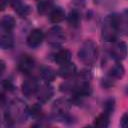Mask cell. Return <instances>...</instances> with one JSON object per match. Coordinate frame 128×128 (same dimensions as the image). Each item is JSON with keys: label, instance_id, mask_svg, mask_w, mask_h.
<instances>
[{"label": "cell", "instance_id": "1", "mask_svg": "<svg viewBox=\"0 0 128 128\" xmlns=\"http://www.w3.org/2000/svg\"><path fill=\"white\" fill-rule=\"evenodd\" d=\"M91 78L92 75L88 70H82L76 73L75 76L65 81L60 85V90L63 92H69L73 95L74 99L78 100L83 97H87L91 94Z\"/></svg>", "mask_w": 128, "mask_h": 128}, {"label": "cell", "instance_id": "2", "mask_svg": "<svg viewBox=\"0 0 128 128\" xmlns=\"http://www.w3.org/2000/svg\"><path fill=\"white\" fill-rule=\"evenodd\" d=\"M29 107L20 99H13L6 105L4 112V121L7 126H13L15 123H23L27 120Z\"/></svg>", "mask_w": 128, "mask_h": 128}, {"label": "cell", "instance_id": "3", "mask_svg": "<svg viewBox=\"0 0 128 128\" xmlns=\"http://www.w3.org/2000/svg\"><path fill=\"white\" fill-rule=\"evenodd\" d=\"M119 34V15L116 13L107 15L101 25V37L103 41L107 43H112L118 39Z\"/></svg>", "mask_w": 128, "mask_h": 128}, {"label": "cell", "instance_id": "4", "mask_svg": "<svg viewBox=\"0 0 128 128\" xmlns=\"http://www.w3.org/2000/svg\"><path fill=\"white\" fill-rule=\"evenodd\" d=\"M77 55L80 62L87 66H92L98 58V46L93 40L87 39L79 47Z\"/></svg>", "mask_w": 128, "mask_h": 128}, {"label": "cell", "instance_id": "5", "mask_svg": "<svg viewBox=\"0 0 128 128\" xmlns=\"http://www.w3.org/2000/svg\"><path fill=\"white\" fill-rule=\"evenodd\" d=\"M72 101L66 99V98H59L55 100L52 104V113L55 119L57 120H71V117L69 116V111L71 108Z\"/></svg>", "mask_w": 128, "mask_h": 128}, {"label": "cell", "instance_id": "6", "mask_svg": "<svg viewBox=\"0 0 128 128\" xmlns=\"http://www.w3.org/2000/svg\"><path fill=\"white\" fill-rule=\"evenodd\" d=\"M65 38H66V36H65L64 30L59 25H55V26L51 27L47 31V33L45 34L46 41L52 47H59V46H61L64 43Z\"/></svg>", "mask_w": 128, "mask_h": 128}, {"label": "cell", "instance_id": "7", "mask_svg": "<svg viewBox=\"0 0 128 128\" xmlns=\"http://www.w3.org/2000/svg\"><path fill=\"white\" fill-rule=\"evenodd\" d=\"M111 46L109 48V55L114 61L121 62L124 60L128 55V47L125 42L116 40L112 43H110Z\"/></svg>", "mask_w": 128, "mask_h": 128}, {"label": "cell", "instance_id": "8", "mask_svg": "<svg viewBox=\"0 0 128 128\" xmlns=\"http://www.w3.org/2000/svg\"><path fill=\"white\" fill-rule=\"evenodd\" d=\"M40 84L38 82V80L33 77V76H28L22 83L21 86V90L24 96L26 97H31L33 95H36L37 90L39 88Z\"/></svg>", "mask_w": 128, "mask_h": 128}, {"label": "cell", "instance_id": "9", "mask_svg": "<svg viewBox=\"0 0 128 128\" xmlns=\"http://www.w3.org/2000/svg\"><path fill=\"white\" fill-rule=\"evenodd\" d=\"M35 64H36L35 59L32 56H30L28 54H24L19 58L17 68L21 73H23L25 75H29L33 71Z\"/></svg>", "mask_w": 128, "mask_h": 128}, {"label": "cell", "instance_id": "10", "mask_svg": "<svg viewBox=\"0 0 128 128\" xmlns=\"http://www.w3.org/2000/svg\"><path fill=\"white\" fill-rule=\"evenodd\" d=\"M44 40H45V34L39 28H35V29L31 30L26 38L27 45L31 48H37L38 46H40L42 44V42Z\"/></svg>", "mask_w": 128, "mask_h": 128}, {"label": "cell", "instance_id": "11", "mask_svg": "<svg viewBox=\"0 0 128 128\" xmlns=\"http://www.w3.org/2000/svg\"><path fill=\"white\" fill-rule=\"evenodd\" d=\"M54 94V89L53 87L49 84V83H46L43 84V85H40L38 90H37V93H36V97L38 99V101L40 103H45L47 101H49L52 96Z\"/></svg>", "mask_w": 128, "mask_h": 128}, {"label": "cell", "instance_id": "12", "mask_svg": "<svg viewBox=\"0 0 128 128\" xmlns=\"http://www.w3.org/2000/svg\"><path fill=\"white\" fill-rule=\"evenodd\" d=\"M57 73L64 80L65 79H69V78H72L73 76L76 75V73H77V67H76V65L73 62L70 61L68 63H65V64L60 65Z\"/></svg>", "mask_w": 128, "mask_h": 128}, {"label": "cell", "instance_id": "13", "mask_svg": "<svg viewBox=\"0 0 128 128\" xmlns=\"http://www.w3.org/2000/svg\"><path fill=\"white\" fill-rule=\"evenodd\" d=\"M10 6L20 17H26L31 12V7L24 3L23 0H10Z\"/></svg>", "mask_w": 128, "mask_h": 128}, {"label": "cell", "instance_id": "14", "mask_svg": "<svg viewBox=\"0 0 128 128\" xmlns=\"http://www.w3.org/2000/svg\"><path fill=\"white\" fill-rule=\"evenodd\" d=\"M125 74V69L121 62L115 61V63L110 67L108 71V78H110L112 81H116L121 79Z\"/></svg>", "mask_w": 128, "mask_h": 128}, {"label": "cell", "instance_id": "15", "mask_svg": "<svg viewBox=\"0 0 128 128\" xmlns=\"http://www.w3.org/2000/svg\"><path fill=\"white\" fill-rule=\"evenodd\" d=\"M71 57H72V54L71 52L68 50V49H59L55 54H54V61L60 65L62 64H65V63H68L71 61Z\"/></svg>", "mask_w": 128, "mask_h": 128}, {"label": "cell", "instance_id": "16", "mask_svg": "<svg viewBox=\"0 0 128 128\" xmlns=\"http://www.w3.org/2000/svg\"><path fill=\"white\" fill-rule=\"evenodd\" d=\"M14 46V38L12 32H3L1 31L0 35V47L3 50H8L13 48Z\"/></svg>", "mask_w": 128, "mask_h": 128}, {"label": "cell", "instance_id": "17", "mask_svg": "<svg viewBox=\"0 0 128 128\" xmlns=\"http://www.w3.org/2000/svg\"><path fill=\"white\" fill-rule=\"evenodd\" d=\"M15 25L16 20L12 15H4L0 22L1 31L3 32H12L13 29L15 28Z\"/></svg>", "mask_w": 128, "mask_h": 128}, {"label": "cell", "instance_id": "18", "mask_svg": "<svg viewBox=\"0 0 128 128\" xmlns=\"http://www.w3.org/2000/svg\"><path fill=\"white\" fill-rule=\"evenodd\" d=\"M65 17H66L65 11L59 6L54 7L49 14V20L53 24H58V23L62 22L65 19Z\"/></svg>", "mask_w": 128, "mask_h": 128}, {"label": "cell", "instance_id": "19", "mask_svg": "<svg viewBox=\"0 0 128 128\" xmlns=\"http://www.w3.org/2000/svg\"><path fill=\"white\" fill-rule=\"evenodd\" d=\"M56 75H57V72L50 66H42L40 68V77L46 83L52 82L56 78Z\"/></svg>", "mask_w": 128, "mask_h": 128}, {"label": "cell", "instance_id": "20", "mask_svg": "<svg viewBox=\"0 0 128 128\" xmlns=\"http://www.w3.org/2000/svg\"><path fill=\"white\" fill-rule=\"evenodd\" d=\"M110 117L111 115H109L106 112H102L99 115H97L93 121V125L96 127H100V128H106L109 126L110 124Z\"/></svg>", "mask_w": 128, "mask_h": 128}, {"label": "cell", "instance_id": "21", "mask_svg": "<svg viewBox=\"0 0 128 128\" xmlns=\"http://www.w3.org/2000/svg\"><path fill=\"white\" fill-rule=\"evenodd\" d=\"M54 7L55 6L53 5V0H39L37 4V11L41 15H49Z\"/></svg>", "mask_w": 128, "mask_h": 128}, {"label": "cell", "instance_id": "22", "mask_svg": "<svg viewBox=\"0 0 128 128\" xmlns=\"http://www.w3.org/2000/svg\"><path fill=\"white\" fill-rule=\"evenodd\" d=\"M66 18H67V22L69 23L70 26H72L74 28H77L80 25L81 16H80V13H79L78 10H76V9L71 10L68 13V15L66 16Z\"/></svg>", "mask_w": 128, "mask_h": 128}, {"label": "cell", "instance_id": "23", "mask_svg": "<svg viewBox=\"0 0 128 128\" xmlns=\"http://www.w3.org/2000/svg\"><path fill=\"white\" fill-rule=\"evenodd\" d=\"M119 15V27L120 33L128 35V9H125Z\"/></svg>", "mask_w": 128, "mask_h": 128}, {"label": "cell", "instance_id": "24", "mask_svg": "<svg viewBox=\"0 0 128 128\" xmlns=\"http://www.w3.org/2000/svg\"><path fill=\"white\" fill-rule=\"evenodd\" d=\"M29 114L33 118H35L37 120H41L43 117V111H42L40 104L37 103V104H34L32 107H30L29 108Z\"/></svg>", "mask_w": 128, "mask_h": 128}, {"label": "cell", "instance_id": "25", "mask_svg": "<svg viewBox=\"0 0 128 128\" xmlns=\"http://www.w3.org/2000/svg\"><path fill=\"white\" fill-rule=\"evenodd\" d=\"M115 110V100L114 98H109L104 102L103 105V111L108 113L109 115H112Z\"/></svg>", "mask_w": 128, "mask_h": 128}, {"label": "cell", "instance_id": "26", "mask_svg": "<svg viewBox=\"0 0 128 128\" xmlns=\"http://www.w3.org/2000/svg\"><path fill=\"white\" fill-rule=\"evenodd\" d=\"M1 86H2V90L3 91H12V90H14V84L9 79L2 80Z\"/></svg>", "mask_w": 128, "mask_h": 128}, {"label": "cell", "instance_id": "27", "mask_svg": "<svg viewBox=\"0 0 128 128\" xmlns=\"http://www.w3.org/2000/svg\"><path fill=\"white\" fill-rule=\"evenodd\" d=\"M120 126L122 128H128V110L124 112L120 119Z\"/></svg>", "mask_w": 128, "mask_h": 128}, {"label": "cell", "instance_id": "28", "mask_svg": "<svg viewBox=\"0 0 128 128\" xmlns=\"http://www.w3.org/2000/svg\"><path fill=\"white\" fill-rule=\"evenodd\" d=\"M10 4V0H0V8L1 10H5V8Z\"/></svg>", "mask_w": 128, "mask_h": 128}, {"label": "cell", "instance_id": "29", "mask_svg": "<svg viewBox=\"0 0 128 128\" xmlns=\"http://www.w3.org/2000/svg\"><path fill=\"white\" fill-rule=\"evenodd\" d=\"M0 66H1V69H0V75L2 76L4 74V71H5V63L3 60L0 61Z\"/></svg>", "mask_w": 128, "mask_h": 128}, {"label": "cell", "instance_id": "30", "mask_svg": "<svg viewBox=\"0 0 128 128\" xmlns=\"http://www.w3.org/2000/svg\"><path fill=\"white\" fill-rule=\"evenodd\" d=\"M126 94H128V87L126 88Z\"/></svg>", "mask_w": 128, "mask_h": 128}, {"label": "cell", "instance_id": "31", "mask_svg": "<svg viewBox=\"0 0 128 128\" xmlns=\"http://www.w3.org/2000/svg\"><path fill=\"white\" fill-rule=\"evenodd\" d=\"M38 1H39V0H38Z\"/></svg>", "mask_w": 128, "mask_h": 128}]
</instances>
